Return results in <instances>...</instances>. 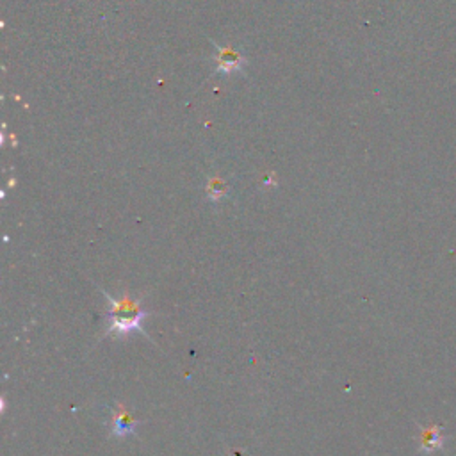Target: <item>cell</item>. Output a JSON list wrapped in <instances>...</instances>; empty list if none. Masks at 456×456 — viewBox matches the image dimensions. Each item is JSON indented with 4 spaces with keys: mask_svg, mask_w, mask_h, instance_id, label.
I'll use <instances>...</instances> for the list:
<instances>
[{
    "mask_svg": "<svg viewBox=\"0 0 456 456\" xmlns=\"http://www.w3.org/2000/svg\"><path fill=\"white\" fill-rule=\"evenodd\" d=\"M105 298L109 299L107 312V334L112 337H125L132 332H144L143 321L148 317V310L143 309V303L139 298L125 295L122 298H112L105 292Z\"/></svg>",
    "mask_w": 456,
    "mask_h": 456,
    "instance_id": "cell-1",
    "label": "cell"
},
{
    "mask_svg": "<svg viewBox=\"0 0 456 456\" xmlns=\"http://www.w3.org/2000/svg\"><path fill=\"white\" fill-rule=\"evenodd\" d=\"M445 445L444 428L440 424H430V426H420L419 430V451L423 455H431L435 451H440Z\"/></svg>",
    "mask_w": 456,
    "mask_h": 456,
    "instance_id": "cell-2",
    "label": "cell"
},
{
    "mask_svg": "<svg viewBox=\"0 0 456 456\" xmlns=\"http://www.w3.org/2000/svg\"><path fill=\"white\" fill-rule=\"evenodd\" d=\"M139 424V420L134 419L132 413L127 410V406L116 405V410L112 412V437H129V435L136 433V428Z\"/></svg>",
    "mask_w": 456,
    "mask_h": 456,
    "instance_id": "cell-3",
    "label": "cell"
}]
</instances>
